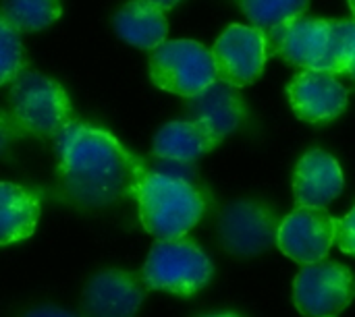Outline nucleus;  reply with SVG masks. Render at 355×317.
Here are the masks:
<instances>
[{"label": "nucleus", "instance_id": "nucleus-7", "mask_svg": "<svg viewBox=\"0 0 355 317\" xmlns=\"http://www.w3.org/2000/svg\"><path fill=\"white\" fill-rule=\"evenodd\" d=\"M216 81L235 89L252 85L268 60L264 31L248 25H231L210 50Z\"/></svg>", "mask_w": 355, "mask_h": 317}, {"label": "nucleus", "instance_id": "nucleus-15", "mask_svg": "<svg viewBox=\"0 0 355 317\" xmlns=\"http://www.w3.org/2000/svg\"><path fill=\"white\" fill-rule=\"evenodd\" d=\"M112 27L123 42L141 50L158 48L162 42H166L168 33V21L164 12L146 0H129L123 4L112 19Z\"/></svg>", "mask_w": 355, "mask_h": 317}, {"label": "nucleus", "instance_id": "nucleus-8", "mask_svg": "<svg viewBox=\"0 0 355 317\" xmlns=\"http://www.w3.org/2000/svg\"><path fill=\"white\" fill-rule=\"evenodd\" d=\"M279 220L270 206L254 199L231 203L218 220V235L227 251L239 257L264 253L277 241Z\"/></svg>", "mask_w": 355, "mask_h": 317}, {"label": "nucleus", "instance_id": "nucleus-23", "mask_svg": "<svg viewBox=\"0 0 355 317\" xmlns=\"http://www.w3.org/2000/svg\"><path fill=\"white\" fill-rule=\"evenodd\" d=\"M15 137H17V133H15V129H12V125H10V120H8V116L0 112V154L12 143Z\"/></svg>", "mask_w": 355, "mask_h": 317}, {"label": "nucleus", "instance_id": "nucleus-21", "mask_svg": "<svg viewBox=\"0 0 355 317\" xmlns=\"http://www.w3.org/2000/svg\"><path fill=\"white\" fill-rule=\"evenodd\" d=\"M25 66L21 35L0 19V85L12 81Z\"/></svg>", "mask_w": 355, "mask_h": 317}, {"label": "nucleus", "instance_id": "nucleus-18", "mask_svg": "<svg viewBox=\"0 0 355 317\" xmlns=\"http://www.w3.org/2000/svg\"><path fill=\"white\" fill-rule=\"evenodd\" d=\"M60 15V0H0V19L19 35L42 31Z\"/></svg>", "mask_w": 355, "mask_h": 317}, {"label": "nucleus", "instance_id": "nucleus-19", "mask_svg": "<svg viewBox=\"0 0 355 317\" xmlns=\"http://www.w3.org/2000/svg\"><path fill=\"white\" fill-rule=\"evenodd\" d=\"M355 23L352 19H329V39L316 71L329 75H352L354 71Z\"/></svg>", "mask_w": 355, "mask_h": 317}, {"label": "nucleus", "instance_id": "nucleus-17", "mask_svg": "<svg viewBox=\"0 0 355 317\" xmlns=\"http://www.w3.org/2000/svg\"><path fill=\"white\" fill-rule=\"evenodd\" d=\"M40 220V201L15 183H0V247L25 241Z\"/></svg>", "mask_w": 355, "mask_h": 317}, {"label": "nucleus", "instance_id": "nucleus-9", "mask_svg": "<svg viewBox=\"0 0 355 317\" xmlns=\"http://www.w3.org/2000/svg\"><path fill=\"white\" fill-rule=\"evenodd\" d=\"M335 218L324 208H297L277 230V247L302 266L322 262L335 245Z\"/></svg>", "mask_w": 355, "mask_h": 317}, {"label": "nucleus", "instance_id": "nucleus-4", "mask_svg": "<svg viewBox=\"0 0 355 317\" xmlns=\"http://www.w3.org/2000/svg\"><path fill=\"white\" fill-rule=\"evenodd\" d=\"M214 276V264L191 241H156L152 247L141 282L150 291H166L179 297L200 293Z\"/></svg>", "mask_w": 355, "mask_h": 317}, {"label": "nucleus", "instance_id": "nucleus-5", "mask_svg": "<svg viewBox=\"0 0 355 317\" xmlns=\"http://www.w3.org/2000/svg\"><path fill=\"white\" fill-rule=\"evenodd\" d=\"M150 77L156 87L187 100L212 85L216 71L206 46L193 39H171L154 48Z\"/></svg>", "mask_w": 355, "mask_h": 317}, {"label": "nucleus", "instance_id": "nucleus-6", "mask_svg": "<svg viewBox=\"0 0 355 317\" xmlns=\"http://www.w3.org/2000/svg\"><path fill=\"white\" fill-rule=\"evenodd\" d=\"M354 299V274L347 266L322 260L304 266L293 282V301L302 316L335 317Z\"/></svg>", "mask_w": 355, "mask_h": 317}, {"label": "nucleus", "instance_id": "nucleus-1", "mask_svg": "<svg viewBox=\"0 0 355 317\" xmlns=\"http://www.w3.org/2000/svg\"><path fill=\"white\" fill-rule=\"evenodd\" d=\"M58 176L71 201L83 208H104L133 197L144 162L104 129L71 123L54 137Z\"/></svg>", "mask_w": 355, "mask_h": 317}, {"label": "nucleus", "instance_id": "nucleus-24", "mask_svg": "<svg viewBox=\"0 0 355 317\" xmlns=\"http://www.w3.org/2000/svg\"><path fill=\"white\" fill-rule=\"evenodd\" d=\"M25 317H79L71 311H64L60 307H54V305H44V307H35L31 311H27Z\"/></svg>", "mask_w": 355, "mask_h": 317}, {"label": "nucleus", "instance_id": "nucleus-2", "mask_svg": "<svg viewBox=\"0 0 355 317\" xmlns=\"http://www.w3.org/2000/svg\"><path fill=\"white\" fill-rule=\"evenodd\" d=\"M144 228L158 241L185 237L204 214L200 191L185 179L146 172L133 193Z\"/></svg>", "mask_w": 355, "mask_h": 317}, {"label": "nucleus", "instance_id": "nucleus-22", "mask_svg": "<svg viewBox=\"0 0 355 317\" xmlns=\"http://www.w3.org/2000/svg\"><path fill=\"white\" fill-rule=\"evenodd\" d=\"M354 218L355 210H352L343 220H335V241L343 253H354L355 237H354Z\"/></svg>", "mask_w": 355, "mask_h": 317}, {"label": "nucleus", "instance_id": "nucleus-26", "mask_svg": "<svg viewBox=\"0 0 355 317\" xmlns=\"http://www.w3.org/2000/svg\"><path fill=\"white\" fill-rule=\"evenodd\" d=\"M202 317H239L237 314H220V316H202Z\"/></svg>", "mask_w": 355, "mask_h": 317}, {"label": "nucleus", "instance_id": "nucleus-20", "mask_svg": "<svg viewBox=\"0 0 355 317\" xmlns=\"http://www.w3.org/2000/svg\"><path fill=\"white\" fill-rule=\"evenodd\" d=\"M245 17L252 21V27L262 31L277 27L285 21L304 17L310 6V0H237Z\"/></svg>", "mask_w": 355, "mask_h": 317}, {"label": "nucleus", "instance_id": "nucleus-12", "mask_svg": "<svg viewBox=\"0 0 355 317\" xmlns=\"http://www.w3.org/2000/svg\"><path fill=\"white\" fill-rule=\"evenodd\" d=\"M146 299L141 278L125 270H104L96 274L83 293L87 317H133Z\"/></svg>", "mask_w": 355, "mask_h": 317}, {"label": "nucleus", "instance_id": "nucleus-11", "mask_svg": "<svg viewBox=\"0 0 355 317\" xmlns=\"http://www.w3.org/2000/svg\"><path fill=\"white\" fill-rule=\"evenodd\" d=\"M287 96L297 118L318 125L343 114L349 93L335 75L322 71H302L287 87Z\"/></svg>", "mask_w": 355, "mask_h": 317}, {"label": "nucleus", "instance_id": "nucleus-25", "mask_svg": "<svg viewBox=\"0 0 355 317\" xmlns=\"http://www.w3.org/2000/svg\"><path fill=\"white\" fill-rule=\"evenodd\" d=\"M146 2H150L152 6H156V8H160L164 12V10H171L173 6H177L181 0H146Z\"/></svg>", "mask_w": 355, "mask_h": 317}, {"label": "nucleus", "instance_id": "nucleus-16", "mask_svg": "<svg viewBox=\"0 0 355 317\" xmlns=\"http://www.w3.org/2000/svg\"><path fill=\"white\" fill-rule=\"evenodd\" d=\"M220 145L206 129L191 120L166 123L154 137V156L171 162H193Z\"/></svg>", "mask_w": 355, "mask_h": 317}, {"label": "nucleus", "instance_id": "nucleus-3", "mask_svg": "<svg viewBox=\"0 0 355 317\" xmlns=\"http://www.w3.org/2000/svg\"><path fill=\"white\" fill-rule=\"evenodd\" d=\"M8 120L19 135L54 139L73 123L67 91L56 79L35 71H21L10 85Z\"/></svg>", "mask_w": 355, "mask_h": 317}, {"label": "nucleus", "instance_id": "nucleus-27", "mask_svg": "<svg viewBox=\"0 0 355 317\" xmlns=\"http://www.w3.org/2000/svg\"><path fill=\"white\" fill-rule=\"evenodd\" d=\"M349 4H352V8H354V0H349Z\"/></svg>", "mask_w": 355, "mask_h": 317}, {"label": "nucleus", "instance_id": "nucleus-14", "mask_svg": "<svg viewBox=\"0 0 355 317\" xmlns=\"http://www.w3.org/2000/svg\"><path fill=\"white\" fill-rule=\"evenodd\" d=\"M343 170L324 150H310L293 172V195L297 208H327L343 191Z\"/></svg>", "mask_w": 355, "mask_h": 317}, {"label": "nucleus", "instance_id": "nucleus-10", "mask_svg": "<svg viewBox=\"0 0 355 317\" xmlns=\"http://www.w3.org/2000/svg\"><path fill=\"white\" fill-rule=\"evenodd\" d=\"M266 56H279L304 71H316L329 39V19L297 17L264 31Z\"/></svg>", "mask_w": 355, "mask_h": 317}, {"label": "nucleus", "instance_id": "nucleus-13", "mask_svg": "<svg viewBox=\"0 0 355 317\" xmlns=\"http://www.w3.org/2000/svg\"><path fill=\"white\" fill-rule=\"evenodd\" d=\"M185 112L187 120L200 125L214 139L223 141L239 129L248 108L235 87L214 81L193 98L185 100Z\"/></svg>", "mask_w": 355, "mask_h": 317}]
</instances>
